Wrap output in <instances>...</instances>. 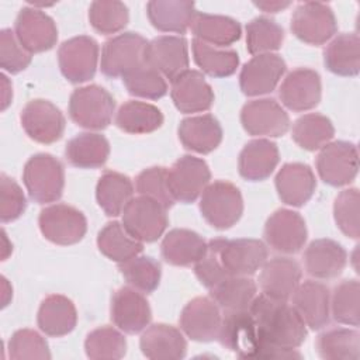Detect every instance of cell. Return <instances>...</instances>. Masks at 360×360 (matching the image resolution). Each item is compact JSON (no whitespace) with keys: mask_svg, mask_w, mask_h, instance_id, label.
I'll use <instances>...</instances> for the list:
<instances>
[{"mask_svg":"<svg viewBox=\"0 0 360 360\" xmlns=\"http://www.w3.org/2000/svg\"><path fill=\"white\" fill-rule=\"evenodd\" d=\"M259 338L260 347L256 359H301L297 352L305 338L307 325L287 301L274 300L264 294L256 295L249 307Z\"/></svg>","mask_w":360,"mask_h":360,"instance_id":"6da1fadb","label":"cell"},{"mask_svg":"<svg viewBox=\"0 0 360 360\" xmlns=\"http://www.w3.org/2000/svg\"><path fill=\"white\" fill-rule=\"evenodd\" d=\"M22 181L31 200L38 204L53 202L63 193V165L49 153H37L27 160L22 170Z\"/></svg>","mask_w":360,"mask_h":360,"instance_id":"7a4b0ae2","label":"cell"},{"mask_svg":"<svg viewBox=\"0 0 360 360\" xmlns=\"http://www.w3.org/2000/svg\"><path fill=\"white\" fill-rule=\"evenodd\" d=\"M208 250L231 276H252L267 260L266 245L259 239L215 238L208 242Z\"/></svg>","mask_w":360,"mask_h":360,"instance_id":"3957f363","label":"cell"},{"mask_svg":"<svg viewBox=\"0 0 360 360\" xmlns=\"http://www.w3.org/2000/svg\"><path fill=\"white\" fill-rule=\"evenodd\" d=\"M114 108V97L104 87L97 84L79 87L69 98L70 120L87 129L107 128L112 120Z\"/></svg>","mask_w":360,"mask_h":360,"instance_id":"277c9868","label":"cell"},{"mask_svg":"<svg viewBox=\"0 0 360 360\" xmlns=\"http://www.w3.org/2000/svg\"><path fill=\"white\" fill-rule=\"evenodd\" d=\"M200 211L202 218L215 229L233 226L243 214V200L239 188L224 180L210 183L201 194Z\"/></svg>","mask_w":360,"mask_h":360,"instance_id":"5b68a950","label":"cell"},{"mask_svg":"<svg viewBox=\"0 0 360 360\" xmlns=\"http://www.w3.org/2000/svg\"><path fill=\"white\" fill-rule=\"evenodd\" d=\"M148 41L136 32L118 34L103 45L100 68L104 76L122 77L132 69L145 63Z\"/></svg>","mask_w":360,"mask_h":360,"instance_id":"8992f818","label":"cell"},{"mask_svg":"<svg viewBox=\"0 0 360 360\" xmlns=\"http://www.w3.org/2000/svg\"><path fill=\"white\" fill-rule=\"evenodd\" d=\"M38 225L45 239L60 246L80 242L87 231V221L83 212L68 204L45 207L38 217Z\"/></svg>","mask_w":360,"mask_h":360,"instance_id":"52a82bcc","label":"cell"},{"mask_svg":"<svg viewBox=\"0 0 360 360\" xmlns=\"http://www.w3.org/2000/svg\"><path fill=\"white\" fill-rule=\"evenodd\" d=\"M291 31L302 42L322 45L338 31L332 8L321 1L300 3L291 15Z\"/></svg>","mask_w":360,"mask_h":360,"instance_id":"ba28073f","label":"cell"},{"mask_svg":"<svg viewBox=\"0 0 360 360\" xmlns=\"http://www.w3.org/2000/svg\"><path fill=\"white\" fill-rule=\"evenodd\" d=\"M166 208L158 201L139 195L132 197L122 211V225L139 242L158 240L167 228Z\"/></svg>","mask_w":360,"mask_h":360,"instance_id":"9c48e42d","label":"cell"},{"mask_svg":"<svg viewBox=\"0 0 360 360\" xmlns=\"http://www.w3.org/2000/svg\"><path fill=\"white\" fill-rule=\"evenodd\" d=\"M315 165L323 183L333 187L346 186L359 172L357 146L346 141L329 142L321 148Z\"/></svg>","mask_w":360,"mask_h":360,"instance_id":"30bf717a","label":"cell"},{"mask_svg":"<svg viewBox=\"0 0 360 360\" xmlns=\"http://www.w3.org/2000/svg\"><path fill=\"white\" fill-rule=\"evenodd\" d=\"M62 75L72 83H84L94 77L98 62V44L89 35L73 37L58 49Z\"/></svg>","mask_w":360,"mask_h":360,"instance_id":"8fae6325","label":"cell"},{"mask_svg":"<svg viewBox=\"0 0 360 360\" xmlns=\"http://www.w3.org/2000/svg\"><path fill=\"white\" fill-rule=\"evenodd\" d=\"M21 127L25 134L38 143H53L65 132V117L62 111L48 100H30L20 114Z\"/></svg>","mask_w":360,"mask_h":360,"instance_id":"7c38bea8","label":"cell"},{"mask_svg":"<svg viewBox=\"0 0 360 360\" xmlns=\"http://www.w3.org/2000/svg\"><path fill=\"white\" fill-rule=\"evenodd\" d=\"M208 165L195 156L184 155L167 170V183L176 201L190 204L195 201L210 184Z\"/></svg>","mask_w":360,"mask_h":360,"instance_id":"4fadbf2b","label":"cell"},{"mask_svg":"<svg viewBox=\"0 0 360 360\" xmlns=\"http://www.w3.org/2000/svg\"><path fill=\"white\" fill-rule=\"evenodd\" d=\"M219 343L242 359H256L260 338L256 322L248 311L224 312L218 338Z\"/></svg>","mask_w":360,"mask_h":360,"instance_id":"5bb4252c","label":"cell"},{"mask_svg":"<svg viewBox=\"0 0 360 360\" xmlns=\"http://www.w3.org/2000/svg\"><path fill=\"white\" fill-rule=\"evenodd\" d=\"M307 225L304 218L287 208L274 211L264 225L267 245L280 253L292 255L300 252L307 242Z\"/></svg>","mask_w":360,"mask_h":360,"instance_id":"9a60e30c","label":"cell"},{"mask_svg":"<svg viewBox=\"0 0 360 360\" xmlns=\"http://www.w3.org/2000/svg\"><path fill=\"white\" fill-rule=\"evenodd\" d=\"M243 129L253 136H283L290 129V117L273 98L248 101L240 111Z\"/></svg>","mask_w":360,"mask_h":360,"instance_id":"2e32d148","label":"cell"},{"mask_svg":"<svg viewBox=\"0 0 360 360\" xmlns=\"http://www.w3.org/2000/svg\"><path fill=\"white\" fill-rule=\"evenodd\" d=\"M14 34L30 53L49 51L58 41V28L53 20L35 7H22L15 18Z\"/></svg>","mask_w":360,"mask_h":360,"instance_id":"e0dca14e","label":"cell"},{"mask_svg":"<svg viewBox=\"0 0 360 360\" xmlns=\"http://www.w3.org/2000/svg\"><path fill=\"white\" fill-rule=\"evenodd\" d=\"M145 63L170 82L188 68V46L184 37L162 35L148 42Z\"/></svg>","mask_w":360,"mask_h":360,"instance_id":"ac0fdd59","label":"cell"},{"mask_svg":"<svg viewBox=\"0 0 360 360\" xmlns=\"http://www.w3.org/2000/svg\"><path fill=\"white\" fill-rule=\"evenodd\" d=\"M221 308L212 298L195 297L183 308L179 322L181 330L195 342H212L221 328Z\"/></svg>","mask_w":360,"mask_h":360,"instance_id":"d6986e66","label":"cell"},{"mask_svg":"<svg viewBox=\"0 0 360 360\" xmlns=\"http://www.w3.org/2000/svg\"><path fill=\"white\" fill-rule=\"evenodd\" d=\"M285 62L277 53H263L246 62L239 75L240 90L246 96L271 93L285 73Z\"/></svg>","mask_w":360,"mask_h":360,"instance_id":"ffe728a7","label":"cell"},{"mask_svg":"<svg viewBox=\"0 0 360 360\" xmlns=\"http://www.w3.org/2000/svg\"><path fill=\"white\" fill-rule=\"evenodd\" d=\"M321 77L308 68H298L290 72L278 89L281 103L291 111H308L321 101Z\"/></svg>","mask_w":360,"mask_h":360,"instance_id":"44dd1931","label":"cell"},{"mask_svg":"<svg viewBox=\"0 0 360 360\" xmlns=\"http://www.w3.org/2000/svg\"><path fill=\"white\" fill-rule=\"evenodd\" d=\"M152 312L146 298L132 287L118 288L111 298V321L129 335H135L149 325Z\"/></svg>","mask_w":360,"mask_h":360,"instance_id":"7402d4cb","label":"cell"},{"mask_svg":"<svg viewBox=\"0 0 360 360\" xmlns=\"http://www.w3.org/2000/svg\"><path fill=\"white\" fill-rule=\"evenodd\" d=\"M291 297L294 309L312 330H319L329 323L330 292L325 284L307 280L297 285Z\"/></svg>","mask_w":360,"mask_h":360,"instance_id":"603a6c76","label":"cell"},{"mask_svg":"<svg viewBox=\"0 0 360 360\" xmlns=\"http://www.w3.org/2000/svg\"><path fill=\"white\" fill-rule=\"evenodd\" d=\"M170 96L176 108L184 114L207 111L214 103V91L204 75L191 69L172 80Z\"/></svg>","mask_w":360,"mask_h":360,"instance_id":"cb8c5ba5","label":"cell"},{"mask_svg":"<svg viewBox=\"0 0 360 360\" xmlns=\"http://www.w3.org/2000/svg\"><path fill=\"white\" fill-rule=\"evenodd\" d=\"M301 267L290 257H274L262 266L259 284L264 295L288 301L301 281Z\"/></svg>","mask_w":360,"mask_h":360,"instance_id":"d4e9b609","label":"cell"},{"mask_svg":"<svg viewBox=\"0 0 360 360\" xmlns=\"http://www.w3.org/2000/svg\"><path fill=\"white\" fill-rule=\"evenodd\" d=\"M316 188L312 169L304 163H285L276 176V190L280 200L292 207H302Z\"/></svg>","mask_w":360,"mask_h":360,"instance_id":"484cf974","label":"cell"},{"mask_svg":"<svg viewBox=\"0 0 360 360\" xmlns=\"http://www.w3.org/2000/svg\"><path fill=\"white\" fill-rule=\"evenodd\" d=\"M347 262V253L340 243L322 238L312 240L304 252V266L309 276L321 280L338 277Z\"/></svg>","mask_w":360,"mask_h":360,"instance_id":"4316f807","label":"cell"},{"mask_svg":"<svg viewBox=\"0 0 360 360\" xmlns=\"http://www.w3.org/2000/svg\"><path fill=\"white\" fill-rule=\"evenodd\" d=\"M162 257L173 266H190L201 260L208 252V243L197 232L174 228L169 231L160 245Z\"/></svg>","mask_w":360,"mask_h":360,"instance_id":"83f0119b","label":"cell"},{"mask_svg":"<svg viewBox=\"0 0 360 360\" xmlns=\"http://www.w3.org/2000/svg\"><path fill=\"white\" fill-rule=\"evenodd\" d=\"M280 160L278 148L269 139H253L248 142L239 153V174L249 181L267 179Z\"/></svg>","mask_w":360,"mask_h":360,"instance_id":"f1b7e54d","label":"cell"},{"mask_svg":"<svg viewBox=\"0 0 360 360\" xmlns=\"http://www.w3.org/2000/svg\"><path fill=\"white\" fill-rule=\"evenodd\" d=\"M179 139L186 149L207 155L219 146L222 128L211 114L188 117L179 125Z\"/></svg>","mask_w":360,"mask_h":360,"instance_id":"f546056e","label":"cell"},{"mask_svg":"<svg viewBox=\"0 0 360 360\" xmlns=\"http://www.w3.org/2000/svg\"><path fill=\"white\" fill-rule=\"evenodd\" d=\"M143 356L153 360L183 359L187 352V342L183 333L166 323H155L146 328L139 340Z\"/></svg>","mask_w":360,"mask_h":360,"instance_id":"4dcf8cb0","label":"cell"},{"mask_svg":"<svg viewBox=\"0 0 360 360\" xmlns=\"http://www.w3.org/2000/svg\"><path fill=\"white\" fill-rule=\"evenodd\" d=\"M37 323L48 336L60 338L70 333L77 323V311L75 304L65 295L52 294L42 300Z\"/></svg>","mask_w":360,"mask_h":360,"instance_id":"1f68e13d","label":"cell"},{"mask_svg":"<svg viewBox=\"0 0 360 360\" xmlns=\"http://www.w3.org/2000/svg\"><path fill=\"white\" fill-rule=\"evenodd\" d=\"M146 14L156 30L184 34L191 25L195 4L180 0H153L146 4Z\"/></svg>","mask_w":360,"mask_h":360,"instance_id":"d6a6232c","label":"cell"},{"mask_svg":"<svg viewBox=\"0 0 360 360\" xmlns=\"http://www.w3.org/2000/svg\"><path fill=\"white\" fill-rule=\"evenodd\" d=\"M110 143L101 134L83 132L72 138L65 148L66 160L79 169H97L105 165Z\"/></svg>","mask_w":360,"mask_h":360,"instance_id":"836d02e7","label":"cell"},{"mask_svg":"<svg viewBox=\"0 0 360 360\" xmlns=\"http://www.w3.org/2000/svg\"><path fill=\"white\" fill-rule=\"evenodd\" d=\"M195 39H200L208 45L229 46L240 38V24L225 15H215L195 11L190 25Z\"/></svg>","mask_w":360,"mask_h":360,"instance_id":"e575fe53","label":"cell"},{"mask_svg":"<svg viewBox=\"0 0 360 360\" xmlns=\"http://www.w3.org/2000/svg\"><path fill=\"white\" fill-rule=\"evenodd\" d=\"M326 69L338 76H356L360 70V39L356 32L333 38L323 51Z\"/></svg>","mask_w":360,"mask_h":360,"instance_id":"d590c367","label":"cell"},{"mask_svg":"<svg viewBox=\"0 0 360 360\" xmlns=\"http://www.w3.org/2000/svg\"><path fill=\"white\" fill-rule=\"evenodd\" d=\"M132 195L134 184L131 179L122 173L107 170L97 181L96 198L100 208L108 217H118L122 214Z\"/></svg>","mask_w":360,"mask_h":360,"instance_id":"8d00e7d4","label":"cell"},{"mask_svg":"<svg viewBox=\"0 0 360 360\" xmlns=\"http://www.w3.org/2000/svg\"><path fill=\"white\" fill-rule=\"evenodd\" d=\"M256 284L246 276H228L210 288V297L217 305L228 311H248L256 297Z\"/></svg>","mask_w":360,"mask_h":360,"instance_id":"74e56055","label":"cell"},{"mask_svg":"<svg viewBox=\"0 0 360 360\" xmlns=\"http://www.w3.org/2000/svg\"><path fill=\"white\" fill-rule=\"evenodd\" d=\"M162 124L163 114L158 107L136 100L124 103L115 115V125L121 131L134 135L150 134L159 129Z\"/></svg>","mask_w":360,"mask_h":360,"instance_id":"f35d334b","label":"cell"},{"mask_svg":"<svg viewBox=\"0 0 360 360\" xmlns=\"http://www.w3.org/2000/svg\"><path fill=\"white\" fill-rule=\"evenodd\" d=\"M98 250L112 262L124 263L138 256L143 245L138 239L129 235L122 224L112 221L104 225L97 235Z\"/></svg>","mask_w":360,"mask_h":360,"instance_id":"ab89813d","label":"cell"},{"mask_svg":"<svg viewBox=\"0 0 360 360\" xmlns=\"http://www.w3.org/2000/svg\"><path fill=\"white\" fill-rule=\"evenodd\" d=\"M316 352L325 360H357L360 357V335L349 328L328 329L318 336Z\"/></svg>","mask_w":360,"mask_h":360,"instance_id":"60d3db41","label":"cell"},{"mask_svg":"<svg viewBox=\"0 0 360 360\" xmlns=\"http://www.w3.org/2000/svg\"><path fill=\"white\" fill-rule=\"evenodd\" d=\"M335 135L332 121L316 112L305 114L292 124V141L302 149L314 152L329 143Z\"/></svg>","mask_w":360,"mask_h":360,"instance_id":"b9f144b4","label":"cell"},{"mask_svg":"<svg viewBox=\"0 0 360 360\" xmlns=\"http://www.w3.org/2000/svg\"><path fill=\"white\" fill-rule=\"evenodd\" d=\"M191 46L194 62L211 77H228L239 66V55L233 49H218L195 38Z\"/></svg>","mask_w":360,"mask_h":360,"instance_id":"7bdbcfd3","label":"cell"},{"mask_svg":"<svg viewBox=\"0 0 360 360\" xmlns=\"http://www.w3.org/2000/svg\"><path fill=\"white\" fill-rule=\"evenodd\" d=\"M284 41V30L274 20L256 17L246 25V48L252 55L273 53Z\"/></svg>","mask_w":360,"mask_h":360,"instance_id":"ee69618b","label":"cell"},{"mask_svg":"<svg viewBox=\"0 0 360 360\" xmlns=\"http://www.w3.org/2000/svg\"><path fill=\"white\" fill-rule=\"evenodd\" d=\"M330 311L336 322L359 326L360 319V284L357 280H343L330 297Z\"/></svg>","mask_w":360,"mask_h":360,"instance_id":"f6af8a7d","label":"cell"},{"mask_svg":"<svg viewBox=\"0 0 360 360\" xmlns=\"http://www.w3.org/2000/svg\"><path fill=\"white\" fill-rule=\"evenodd\" d=\"M120 271L125 281L141 292H153L160 281L162 267L150 256H135L120 263Z\"/></svg>","mask_w":360,"mask_h":360,"instance_id":"bcb514c9","label":"cell"},{"mask_svg":"<svg viewBox=\"0 0 360 360\" xmlns=\"http://www.w3.org/2000/svg\"><path fill=\"white\" fill-rule=\"evenodd\" d=\"M87 357L93 360L121 359L127 353V340L121 332L111 326H101L91 330L84 340Z\"/></svg>","mask_w":360,"mask_h":360,"instance_id":"7dc6e473","label":"cell"},{"mask_svg":"<svg viewBox=\"0 0 360 360\" xmlns=\"http://www.w3.org/2000/svg\"><path fill=\"white\" fill-rule=\"evenodd\" d=\"M122 82L128 93L136 97L158 100L167 93V84L163 76L146 63L139 65L122 76Z\"/></svg>","mask_w":360,"mask_h":360,"instance_id":"c3c4849f","label":"cell"},{"mask_svg":"<svg viewBox=\"0 0 360 360\" xmlns=\"http://www.w3.org/2000/svg\"><path fill=\"white\" fill-rule=\"evenodd\" d=\"M128 7L122 1H93L90 4L89 21L91 27L103 35L121 31L128 24Z\"/></svg>","mask_w":360,"mask_h":360,"instance_id":"681fc988","label":"cell"},{"mask_svg":"<svg viewBox=\"0 0 360 360\" xmlns=\"http://www.w3.org/2000/svg\"><path fill=\"white\" fill-rule=\"evenodd\" d=\"M8 356L13 360L51 359L48 342L37 330L18 329L8 340Z\"/></svg>","mask_w":360,"mask_h":360,"instance_id":"f907efd6","label":"cell"},{"mask_svg":"<svg viewBox=\"0 0 360 360\" xmlns=\"http://www.w3.org/2000/svg\"><path fill=\"white\" fill-rule=\"evenodd\" d=\"M135 187L141 195L158 201L166 210L176 202L169 188L166 167L153 166L142 170L135 180Z\"/></svg>","mask_w":360,"mask_h":360,"instance_id":"816d5d0a","label":"cell"},{"mask_svg":"<svg viewBox=\"0 0 360 360\" xmlns=\"http://www.w3.org/2000/svg\"><path fill=\"white\" fill-rule=\"evenodd\" d=\"M359 201V190L346 188L338 194L333 204V217L338 228L352 239H357L360 236Z\"/></svg>","mask_w":360,"mask_h":360,"instance_id":"f5cc1de1","label":"cell"},{"mask_svg":"<svg viewBox=\"0 0 360 360\" xmlns=\"http://www.w3.org/2000/svg\"><path fill=\"white\" fill-rule=\"evenodd\" d=\"M31 53L22 48L10 28L0 32V66L8 73H18L31 63Z\"/></svg>","mask_w":360,"mask_h":360,"instance_id":"db71d44e","label":"cell"},{"mask_svg":"<svg viewBox=\"0 0 360 360\" xmlns=\"http://www.w3.org/2000/svg\"><path fill=\"white\" fill-rule=\"evenodd\" d=\"M27 207L21 187L7 174L0 176V218L1 222H11L20 218Z\"/></svg>","mask_w":360,"mask_h":360,"instance_id":"11a10c76","label":"cell"},{"mask_svg":"<svg viewBox=\"0 0 360 360\" xmlns=\"http://www.w3.org/2000/svg\"><path fill=\"white\" fill-rule=\"evenodd\" d=\"M194 273H195L197 278L200 280V283L204 287H207L208 290L212 288L214 285H217L225 277L231 276L225 271V269L219 263L218 257L211 250H208L207 255L194 264Z\"/></svg>","mask_w":360,"mask_h":360,"instance_id":"9f6ffc18","label":"cell"},{"mask_svg":"<svg viewBox=\"0 0 360 360\" xmlns=\"http://www.w3.org/2000/svg\"><path fill=\"white\" fill-rule=\"evenodd\" d=\"M253 4L264 13H278L291 6L290 1H253Z\"/></svg>","mask_w":360,"mask_h":360,"instance_id":"6f0895ef","label":"cell"},{"mask_svg":"<svg viewBox=\"0 0 360 360\" xmlns=\"http://www.w3.org/2000/svg\"><path fill=\"white\" fill-rule=\"evenodd\" d=\"M1 79H3V87H4V93H3V103H1V110H6L7 105L10 104L11 101V87H10V83H8V79L1 75Z\"/></svg>","mask_w":360,"mask_h":360,"instance_id":"680465c9","label":"cell"}]
</instances>
